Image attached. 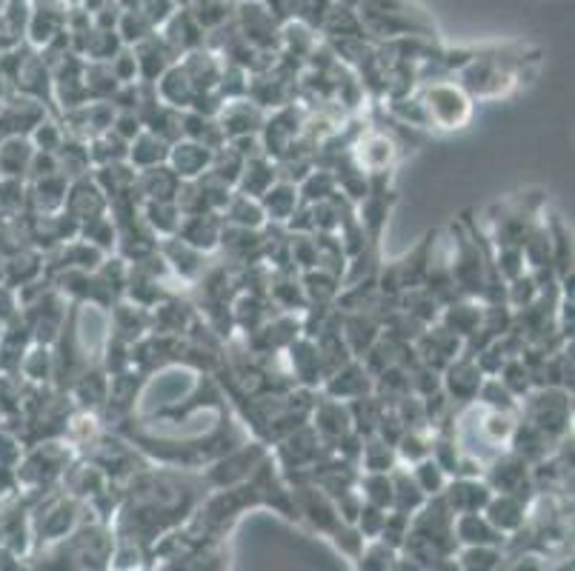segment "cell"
Returning a JSON list of instances; mask_svg holds the SVG:
<instances>
[{"instance_id":"277c9868","label":"cell","mask_w":575,"mask_h":571,"mask_svg":"<svg viewBox=\"0 0 575 571\" xmlns=\"http://www.w3.org/2000/svg\"><path fill=\"white\" fill-rule=\"evenodd\" d=\"M69 0H26V38L32 46L44 49L61 32H67Z\"/></svg>"},{"instance_id":"52a82bcc","label":"cell","mask_w":575,"mask_h":571,"mask_svg":"<svg viewBox=\"0 0 575 571\" xmlns=\"http://www.w3.org/2000/svg\"><path fill=\"white\" fill-rule=\"evenodd\" d=\"M220 132L227 141H235V137H247V135H261L264 129L266 112L261 106L252 104L250 98H238V100H224V106L215 114Z\"/></svg>"},{"instance_id":"7c38bea8","label":"cell","mask_w":575,"mask_h":571,"mask_svg":"<svg viewBox=\"0 0 575 571\" xmlns=\"http://www.w3.org/2000/svg\"><path fill=\"white\" fill-rule=\"evenodd\" d=\"M220 229H224V220L215 211H206V215H187L181 218L178 226V234L187 246L204 252V255H213L220 248Z\"/></svg>"},{"instance_id":"5bb4252c","label":"cell","mask_w":575,"mask_h":571,"mask_svg":"<svg viewBox=\"0 0 575 571\" xmlns=\"http://www.w3.org/2000/svg\"><path fill=\"white\" fill-rule=\"evenodd\" d=\"M109 308H112V312H109V335H112V338L123 340V343L132 347L135 340L144 338L146 331H152L149 308L137 306V303L132 301H121Z\"/></svg>"},{"instance_id":"e0dca14e","label":"cell","mask_w":575,"mask_h":571,"mask_svg":"<svg viewBox=\"0 0 575 571\" xmlns=\"http://www.w3.org/2000/svg\"><path fill=\"white\" fill-rule=\"evenodd\" d=\"M484 306L487 303L472 301V297H462V301H450L447 306L441 308L439 324L444 329H450L453 335H458L462 340L472 338L476 329L481 326V317H484Z\"/></svg>"},{"instance_id":"603a6c76","label":"cell","mask_w":575,"mask_h":571,"mask_svg":"<svg viewBox=\"0 0 575 571\" xmlns=\"http://www.w3.org/2000/svg\"><path fill=\"white\" fill-rule=\"evenodd\" d=\"M32 155H35V146H32L29 137L17 135L0 141V174L3 178H26Z\"/></svg>"},{"instance_id":"4fadbf2b","label":"cell","mask_w":575,"mask_h":571,"mask_svg":"<svg viewBox=\"0 0 575 571\" xmlns=\"http://www.w3.org/2000/svg\"><path fill=\"white\" fill-rule=\"evenodd\" d=\"M132 54H135L137 61V81L141 83H155L175 61H178V54L169 49L167 40L160 38L158 32L132 46Z\"/></svg>"},{"instance_id":"d4e9b609","label":"cell","mask_w":575,"mask_h":571,"mask_svg":"<svg viewBox=\"0 0 575 571\" xmlns=\"http://www.w3.org/2000/svg\"><path fill=\"white\" fill-rule=\"evenodd\" d=\"M181 218L183 215L175 206V201H144L141 204V220L149 226L152 234H160V238H175Z\"/></svg>"},{"instance_id":"6da1fadb","label":"cell","mask_w":575,"mask_h":571,"mask_svg":"<svg viewBox=\"0 0 575 571\" xmlns=\"http://www.w3.org/2000/svg\"><path fill=\"white\" fill-rule=\"evenodd\" d=\"M363 35L379 44L398 38L439 40L435 23L416 0H361L356 9Z\"/></svg>"},{"instance_id":"30bf717a","label":"cell","mask_w":575,"mask_h":571,"mask_svg":"<svg viewBox=\"0 0 575 571\" xmlns=\"http://www.w3.org/2000/svg\"><path fill=\"white\" fill-rule=\"evenodd\" d=\"M372 389H375V377L367 372V366H363L361 361H349L347 366L338 368L335 375L326 377L324 384L326 398L344 400V403L363 398V394H372Z\"/></svg>"},{"instance_id":"4316f807","label":"cell","mask_w":575,"mask_h":571,"mask_svg":"<svg viewBox=\"0 0 575 571\" xmlns=\"http://www.w3.org/2000/svg\"><path fill=\"white\" fill-rule=\"evenodd\" d=\"M187 12L201 23V29L213 32L218 26H224L227 21H232L235 0H187Z\"/></svg>"},{"instance_id":"7402d4cb","label":"cell","mask_w":575,"mask_h":571,"mask_svg":"<svg viewBox=\"0 0 575 571\" xmlns=\"http://www.w3.org/2000/svg\"><path fill=\"white\" fill-rule=\"evenodd\" d=\"M72 391H75V398L81 400V406H84L86 412H98V409H104V403H107V394H109L107 372H104V368H98V366L84 368V372L75 377Z\"/></svg>"},{"instance_id":"4dcf8cb0","label":"cell","mask_w":575,"mask_h":571,"mask_svg":"<svg viewBox=\"0 0 575 571\" xmlns=\"http://www.w3.org/2000/svg\"><path fill=\"white\" fill-rule=\"evenodd\" d=\"M266 9H269V15L284 26L289 21H298V9H301V0H261Z\"/></svg>"},{"instance_id":"8fae6325","label":"cell","mask_w":575,"mask_h":571,"mask_svg":"<svg viewBox=\"0 0 575 571\" xmlns=\"http://www.w3.org/2000/svg\"><path fill=\"white\" fill-rule=\"evenodd\" d=\"M312 428L315 435L324 440V446H335L344 435L352 432V421H349V406L344 400L333 398H321L315 406H312Z\"/></svg>"},{"instance_id":"9c48e42d","label":"cell","mask_w":575,"mask_h":571,"mask_svg":"<svg viewBox=\"0 0 575 571\" xmlns=\"http://www.w3.org/2000/svg\"><path fill=\"white\" fill-rule=\"evenodd\" d=\"M158 35L167 40V46L178 54V58L195 52V49H204L206 44V32L201 29V23H197L183 7L175 9L172 17H169V21L158 29Z\"/></svg>"},{"instance_id":"cb8c5ba5","label":"cell","mask_w":575,"mask_h":571,"mask_svg":"<svg viewBox=\"0 0 575 571\" xmlns=\"http://www.w3.org/2000/svg\"><path fill=\"white\" fill-rule=\"evenodd\" d=\"M220 220L227 226H238V229H264L266 215L261 209V201L257 197H247L235 192L229 197V204L220 211Z\"/></svg>"},{"instance_id":"ffe728a7","label":"cell","mask_w":575,"mask_h":571,"mask_svg":"<svg viewBox=\"0 0 575 571\" xmlns=\"http://www.w3.org/2000/svg\"><path fill=\"white\" fill-rule=\"evenodd\" d=\"M301 206V195H298V183L275 181L261 195V209L266 215V223H289V218L296 215Z\"/></svg>"},{"instance_id":"d6986e66","label":"cell","mask_w":575,"mask_h":571,"mask_svg":"<svg viewBox=\"0 0 575 571\" xmlns=\"http://www.w3.org/2000/svg\"><path fill=\"white\" fill-rule=\"evenodd\" d=\"M169 146H172V143H167L160 135H155V132H149V129H141V132L129 141L127 163L132 166L135 172L167 163Z\"/></svg>"},{"instance_id":"484cf974","label":"cell","mask_w":575,"mask_h":571,"mask_svg":"<svg viewBox=\"0 0 575 571\" xmlns=\"http://www.w3.org/2000/svg\"><path fill=\"white\" fill-rule=\"evenodd\" d=\"M17 372H21L29 384H38V386L49 384V377H55L52 347H44V343H32V347H26Z\"/></svg>"},{"instance_id":"9a60e30c","label":"cell","mask_w":575,"mask_h":571,"mask_svg":"<svg viewBox=\"0 0 575 571\" xmlns=\"http://www.w3.org/2000/svg\"><path fill=\"white\" fill-rule=\"evenodd\" d=\"M213 149H206L204 143H195V141H187V137H181V141H175L172 146H169V158H167V166L172 169L181 181H195V178H201V174L209 169V163H213Z\"/></svg>"},{"instance_id":"ac0fdd59","label":"cell","mask_w":575,"mask_h":571,"mask_svg":"<svg viewBox=\"0 0 575 571\" xmlns=\"http://www.w3.org/2000/svg\"><path fill=\"white\" fill-rule=\"evenodd\" d=\"M287 352H289V366H292V384H303L307 389L324 384V372H321L315 340L303 338L301 335Z\"/></svg>"},{"instance_id":"3957f363","label":"cell","mask_w":575,"mask_h":571,"mask_svg":"<svg viewBox=\"0 0 575 571\" xmlns=\"http://www.w3.org/2000/svg\"><path fill=\"white\" fill-rule=\"evenodd\" d=\"M416 95L424 104L430 129L453 132V129L467 126L472 118V98H467V92L458 83L424 81Z\"/></svg>"},{"instance_id":"2e32d148","label":"cell","mask_w":575,"mask_h":571,"mask_svg":"<svg viewBox=\"0 0 575 571\" xmlns=\"http://www.w3.org/2000/svg\"><path fill=\"white\" fill-rule=\"evenodd\" d=\"M178 189H181V178H178L167 163H160L152 166V169H141V172L135 174L132 192H135L137 201L144 204V201H175Z\"/></svg>"},{"instance_id":"5b68a950","label":"cell","mask_w":575,"mask_h":571,"mask_svg":"<svg viewBox=\"0 0 575 571\" xmlns=\"http://www.w3.org/2000/svg\"><path fill=\"white\" fill-rule=\"evenodd\" d=\"M398 146H395L393 137H386L379 129H363L361 135L352 141L349 146V155L361 166V172L367 178H375V174H386L390 166H393L395 155H398Z\"/></svg>"},{"instance_id":"7a4b0ae2","label":"cell","mask_w":575,"mask_h":571,"mask_svg":"<svg viewBox=\"0 0 575 571\" xmlns=\"http://www.w3.org/2000/svg\"><path fill=\"white\" fill-rule=\"evenodd\" d=\"M522 421L538 428L550 444H561L570 435V421H573V400H570L567 389H555V386H544L530 394H524Z\"/></svg>"},{"instance_id":"8992f818","label":"cell","mask_w":575,"mask_h":571,"mask_svg":"<svg viewBox=\"0 0 575 571\" xmlns=\"http://www.w3.org/2000/svg\"><path fill=\"white\" fill-rule=\"evenodd\" d=\"M484 384V375L478 368L476 357L469 354H458L447 368H444V377H441V391L447 394L453 403H462V406H469L476 403V394Z\"/></svg>"},{"instance_id":"f1b7e54d","label":"cell","mask_w":575,"mask_h":571,"mask_svg":"<svg viewBox=\"0 0 575 571\" xmlns=\"http://www.w3.org/2000/svg\"><path fill=\"white\" fill-rule=\"evenodd\" d=\"M32 146H35V151H58L63 146V141H67V129L58 126L55 121H40L38 126L32 129L29 135Z\"/></svg>"},{"instance_id":"1f68e13d","label":"cell","mask_w":575,"mask_h":571,"mask_svg":"<svg viewBox=\"0 0 575 571\" xmlns=\"http://www.w3.org/2000/svg\"><path fill=\"white\" fill-rule=\"evenodd\" d=\"M335 3H338V7H347V9H358L361 0H335Z\"/></svg>"},{"instance_id":"f546056e","label":"cell","mask_w":575,"mask_h":571,"mask_svg":"<svg viewBox=\"0 0 575 571\" xmlns=\"http://www.w3.org/2000/svg\"><path fill=\"white\" fill-rule=\"evenodd\" d=\"M26 204V183L23 178H3L0 174V215H15Z\"/></svg>"},{"instance_id":"ba28073f","label":"cell","mask_w":575,"mask_h":571,"mask_svg":"<svg viewBox=\"0 0 575 571\" xmlns=\"http://www.w3.org/2000/svg\"><path fill=\"white\" fill-rule=\"evenodd\" d=\"M107 209H109L107 195L100 192V186L95 183L92 172L84 174V178L69 181L63 211H67L69 218L75 220V223H86V220H92V218H100V215H107Z\"/></svg>"},{"instance_id":"83f0119b","label":"cell","mask_w":575,"mask_h":571,"mask_svg":"<svg viewBox=\"0 0 575 571\" xmlns=\"http://www.w3.org/2000/svg\"><path fill=\"white\" fill-rule=\"evenodd\" d=\"M361 460L367 472H390V463L395 460V449L390 444H384L379 435L363 437L361 444Z\"/></svg>"},{"instance_id":"44dd1931","label":"cell","mask_w":575,"mask_h":571,"mask_svg":"<svg viewBox=\"0 0 575 571\" xmlns=\"http://www.w3.org/2000/svg\"><path fill=\"white\" fill-rule=\"evenodd\" d=\"M275 181H280L275 160H269L266 155H257V158H250L243 163V172L241 178H238V183H235V192L261 201V195H264L266 189L273 186Z\"/></svg>"}]
</instances>
